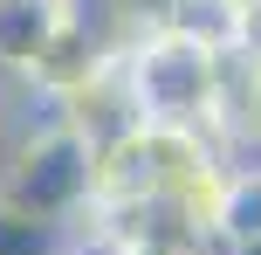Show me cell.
<instances>
[{
	"label": "cell",
	"mask_w": 261,
	"mask_h": 255,
	"mask_svg": "<svg viewBox=\"0 0 261 255\" xmlns=\"http://www.w3.org/2000/svg\"><path fill=\"white\" fill-rule=\"evenodd\" d=\"M220 255H261V242H241V248H220Z\"/></svg>",
	"instance_id": "52a82bcc"
},
{
	"label": "cell",
	"mask_w": 261,
	"mask_h": 255,
	"mask_svg": "<svg viewBox=\"0 0 261 255\" xmlns=\"http://www.w3.org/2000/svg\"><path fill=\"white\" fill-rule=\"evenodd\" d=\"M241 242H261V166H227L213 200V255Z\"/></svg>",
	"instance_id": "277c9868"
},
{
	"label": "cell",
	"mask_w": 261,
	"mask_h": 255,
	"mask_svg": "<svg viewBox=\"0 0 261 255\" xmlns=\"http://www.w3.org/2000/svg\"><path fill=\"white\" fill-rule=\"evenodd\" d=\"M62 21H69V0H0V76L28 83L48 41L62 35Z\"/></svg>",
	"instance_id": "3957f363"
},
{
	"label": "cell",
	"mask_w": 261,
	"mask_h": 255,
	"mask_svg": "<svg viewBox=\"0 0 261 255\" xmlns=\"http://www.w3.org/2000/svg\"><path fill=\"white\" fill-rule=\"evenodd\" d=\"M124 90L138 124H158V131H199L213 138V118H220V90H227V55L206 49L186 28H151V35H130L117 49Z\"/></svg>",
	"instance_id": "6da1fadb"
},
{
	"label": "cell",
	"mask_w": 261,
	"mask_h": 255,
	"mask_svg": "<svg viewBox=\"0 0 261 255\" xmlns=\"http://www.w3.org/2000/svg\"><path fill=\"white\" fill-rule=\"evenodd\" d=\"M96 166H103V145L90 131H76L62 118V104H55L35 131H21L7 145V159H0V200L76 228L96 207Z\"/></svg>",
	"instance_id": "7a4b0ae2"
},
{
	"label": "cell",
	"mask_w": 261,
	"mask_h": 255,
	"mask_svg": "<svg viewBox=\"0 0 261 255\" xmlns=\"http://www.w3.org/2000/svg\"><path fill=\"white\" fill-rule=\"evenodd\" d=\"M7 145L14 138H7V97H0V159H7Z\"/></svg>",
	"instance_id": "8992f818"
},
{
	"label": "cell",
	"mask_w": 261,
	"mask_h": 255,
	"mask_svg": "<svg viewBox=\"0 0 261 255\" xmlns=\"http://www.w3.org/2000/svg\"><path fill=\"white\" fill-rule=\"evenodd\" d=\"M0 255H76V228L0 200Z\"/></svg>",
	"instance_id": "5b68a950"
}]
</instances>
